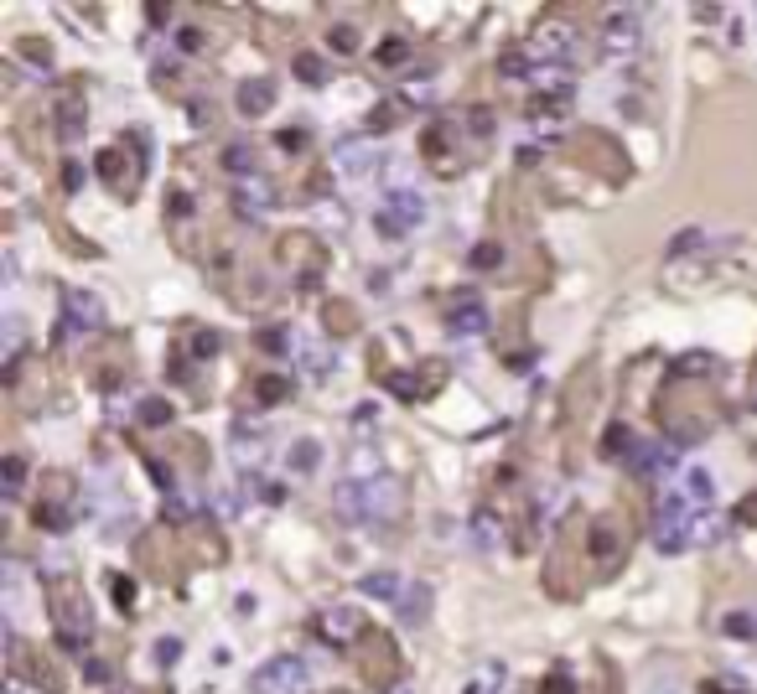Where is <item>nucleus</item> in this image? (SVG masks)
Listing matches in <instances>:
<instances>
[{
    "instance_id": "obj_1",
    "label": "nucleus",
    "mask_w": 757,
    "mask_h": 694,
    "mask_svg": "<svg viewBox=\"0 0 757 694\" xmlns=\"http://www.w3.org/2000/svg\"><path fill=\"white\" fill-rule=\"evenodd\" d=\"M333 508L342 513V518H374V524H384V518H395L405 508V492H400V482L395 477H363V482H342L337 487V498H333Z\"/></svg>"
},
{
    "instance_id": "obj_2",
    "label": "nucleus",
    "mask_w": 757,
    "mask_h": 694,
    "mask_svg": "<svg viewBox=\"0 0 757 694\" xmlns=\"http://www.w3.org/2000/svg\"><path fill=\"white\" fill-rule=\"evenodd\" d=\"M695 513L679 492H664L659 498V513H653V545L664 549V554H679V549H690L695 545Z\"/></svg>"
},
{
    "instance_id": "obj_3",
    "label": "nucleus",
    "mask_w": 757,
    "mask_h": 694,
    "mask_svg": "<svg viewBox=\"0 0 757 694\" xmlns=\"http://www.w3.org/2000/svg\"><path fill=\"white\" fill-rule=\"evenodd\" d=\"M421 223H425V197L415 187H389L384 203L374 208V229L384 239H405V233H415Z\"/></svg>"
},
{
    "instance_id": "obj_4",
    "label": "nucleus",
    "mask_w": 757,
    "mask_h": 694,
    "mask_svg": "<svg viewBox=\"0 0 757 694\" xmlns=\"http://www.w3.org/2000/svg\"><path fill=\"white\" fill-rule=\"evenodd\" d=\"M250 689L254 694H306L312 689V673H306V663L301 658H270L265 669H254V679H250Z\"/></svg>"
},
{
    "instance_id": "obj_5",
    "label": "nucleus",
    "mask_w": 757,
    "mask_h": 694,
    "mask_svg": "<svg viewBox=\"0 0 757 694\" xmlns=\"http://www.w3.org/2000/svg\"><path fill=\"white\" fill-rule=\"evenodd\" d=\"M63 311H68V332H99L105 327V301L94 291H68Z\"/></svg>"
},
{
    "instance_id": "obj_6",
    "label": "nucleus",
    "mask_w": 757,
    "mask_h": 694,
    "mask_svg": "<svg viewBox=\"0 0 757 694\" xmlns=\"http://www.w3.org/2000/svg\"><path fill=\"white\" fill-rule=\"evenodd\" d=\"M638 37H643V32H638V16L623 11V16H612V22L602 26V52H607V58H623V52L638 47Z\"/></svg>"
},
{
    "instance_id": "obj_7",
    "label": "nucleus",
    "mask_w": 757,
    "mask_h": 694,
    "mask_svg": "<svg viewBox=\"0 0 757 694\" xmlns=\"http://www.w3.org/2000/svg\"><path fill=\"white\" fill-rule=\"evenodd\" d=\"M395 617H400L405 627H425V617H431V586L425 581H410L400 590V601H395Z\"/></svg>"
},
{
    "instance_id": "obj_8",
    "label": "nucleus",
    "mask_w": 757,
    "mask_h": 694,
    "mask_svg": "<svg viewBox=\"0 0 757 694\" xmlns=\"http://www.w3.org/2000/svg\"><path fill=\"white\" fill-rule=\"evenodd\" d=\"M270 109H275L270 78H244V84H239V114H244V120H260V114H270Z\"/></svg>"
},
{
    "instance_id": "obj_9",
    "label": "nucleus",
    "mask_w": 757,
    "mask_h": 694,
    "mask_svg": "<svg viewBox=\"0 0 757 694\" xmlns=\"http://www.w3.org/2000/svg\"><path fill=\"white\" fill-rule=\"evenodd\" d=\"M316 632H322L327 643H353L358 637V607H327L316 617Z\"/></svg>"
},
{
    "instance_id": "obj_10",
    "label": "nucleus",
    "mask_w": 757,
    "mask_h": 694,
    "mask_svg": "<svg viewBox=\"0 0 757 694\" xmlns=\"http://www.w3.org/2000/svg\"><path fill=\"white\" fill-rule=\"evenodd\" d=\"M446 332H451V337H478V332H488V306H483V301H457V306H451V316H446Z\"/></svg>"
},
{
    "instance_id": "obj_11",
    "label": "nucleus",
    "mask_w": 757,
    "mask_h": 694,
    "mask_svg": "<svg viewBox=\"0 0 757 694\" xmlns=\"http://www.w3.org/2000/svg\"><path fill=\"white\" fill-rule=\"evenodd\" d=\"M674 492H679V498H685V503L700 513V508H711V498H716V477L706 472V466H690V472L679 477V487H674Z\"/></svg>"
},
{
    "instance_id": "obj_12",
    "label": "nucleus",
    "mask_w": 757,
    "mask_h": 694,
    "mask_svg": "<svg viewBox=\"0 0 757 694\" xmlns=\"http://www.w3.org/2000/svg\"><path fill=\"white\" fill-rule=\"evenodd\" d=\"M233 203H239V212H244V218H260V212L275 208V187H270V182H260V176H250V182H239Z\"/></svg>"
},
{
    "instance_id": "obj_13",
    "label": "nucleus",
    "mask_w": 757,
    "mask_h": 694,
    "mask_svg": "<svg viewBox=\"0 0 757 694\" xmlns=\"http://www.w3.org/2000/svg\"><path fill=\"white\" fill-rule=\"evenodd\" d=\"M633 472H643V477H653V472H659V477H664V472H670L674 466V451L664 441H653V446H638V451H633Z\"/></svg>"
},
{
    "instance_id": "obj_14",
    "label": "nucleus",
    "mask_w": 757,
    "mask_h": 694,
    "mask_svg": "<svg viewBox=\"0 0 757 694\" xmlns=\"http://www.w3.org/2000/svg\"><path fill=\"white\" fill-rule=\"evenodd\" d=\"M711 249H726V239H711L706 229H685L670 244V259H679V254H711Z\"/></svg>"
},
{
    "instance_id": "obj_15",
    "label": "nucleus",
    "mask_w": 757,
    "mask_h": 694,
    "mask_svg": "<svg viewBox=\"0 0 757 694\" xmlns=\"http://www.w3.org/2000/svg\"><path fill=\"white\" fill-rule=\"evenodd\" d=\"M358 590H363V596H374V601H400L405 581H400V575H389V570H374V575H363V581H358Z\"/></svg>"
},
{
    "instance_id": "obj_16",
    "label": "nucleus",
    "mask_w": 757,
    "mask_h": 694,
    "mask_svg": "<svg viewBox=\"0 0 757 694\" xmlns=\"http://www.w3.org/2000/svg\"><path fill=\"white\" fill-rule=\"evenodd\" d=\"M570 47V26H561V22H545L540 32H534V52L540 58H561Z\"/></svg>"
},
{
    "instance_id": "obj_17",
    "label": "nucleus",
    "mask_w": 757,
    "mask_h": 694,
    "mask_svg": "<svg viewBox=\"0 0 757 694\" xmlns=\"http://www.w3.org/2000/svg\"><path fill=\"white\" fill-rule=\"evenodd\" d=\"M316 462H322V446H316V441H296L291 456H286V466H291L296 477H312Z\"/></svg>"
},
{
    "instance_id": "obj_18",
    "label": "nucleus",
    "mask_w": 757,
    "mask_h": 694,
    "mask_svg": "<svg viewBox=\"0 0 757 694\" xmlns=\"http://www.w3.org/2000/svg\"><path fill=\"white\" fill-rule=\"evenodd\" d=\"M296 78H301L306 88H322L333 73H327V63H322L316 52H296Z\"/></svg>"
},
{
    "instance_id": "obj_19",
    "label": "nucleus",
    "mask_w": 757,
    "mask_h": 694,
    "mask_svg": "<svg viewBox=\"0 0 757 694\" xmlns=\"http://www.w3.org/2000/svg\"><path fill=\"white\" fill-rule=\"evenodd\" d=\"M602 451H607L612 462H633L638 441H633V430H628V425H612V430H607V446H602Z\"/></svg>"
},
{
    "instance_id": "obj_20",
    "label": "nucleus",
    "mask_w": 757,
    "mask_h": 694,
    "mask_svg": "<svg viewBox=\"0 0 757 694\" xmlns=\"http://www.w3.org/2000/svg\"><path fill=\"white\" fill-rule=\"evenodd\" d=\"M498 539H504V534H498V518H493V513H478V518H472V545L483 549V554H493Z\"/></svg>"
},
{
    "instance_id": "obj_21",
    "label": "nucleus",
    "mask_w": 757,
    "mask_h": 694,
    "mask_svg": "<svg viewBox=\"0 0 757 694\" xmlns=\"http://www.w3.org/2000/svg\"><path fill=\"white\" fill-rule=\"evenodd\" d=\"M327 47H333V52H358L363 37H358L353 22H337V26H327Z\"/></svg>"
},
{
    "instance_id": "obj_22",
    "label": "nucleus",
    "mask_w": 757,
    "mask_h": 694,
    "mask_svg": "<svg viewBox=\"0 0 757 694\" xmlns=\"http://www.w3.org/2000/svg\"><path fill=\"white\" fill-rule=\"evenodd\" d=\"M223 167H229L233 176H244V182H250L254 167H260V161H254V146H229V150H223Z\"/></svg>"
},
{
    "instance_id": "obj_23",
    "label": "nucleus",
    "mask_w": 757,
    "mask_h": 694,
    "mask_svg": "<svg viewBox=\"0 0 757 694\" xmlns=\"http://www.w3.org/2000/svg\"><path fill=\"white\" fill-rule=\"evenodd\" d=\"M254 394H260V404H280L286 394H291V379H280V374H265V379L254 383Z\"/></svg>"
},
{
    "instance_id": "obj_24",
    "label": "nucleus",
    "mask_w": 757,
    "mask_h": 694,
    "mask_svg": "<svg viewBox=\"0 0 757 694\" xmlns=\"http://www.w3.org/2000/svg\"><path fill=\"white\" fill-rule=\"evenodd\" d=\"M0 477H5V498H16L26 487V462L22 456H5V462H0Z\"/></svg>"
},
{
    "instance_id": "obj_25",
    "label": "nucleus",
    "mask_w": 757,
    "mask_h": 694,
    "mask_svg": "<svg viewBox=\"0 0 757 694\" xmlns=\"http://www.w3.org/2000/svg\"><path fill=\"white\" fill-rule=\"evenodd\" d=\"M721 627H726V637H747V643H757V617L752 611H732Z\"/></svg>"
},
{
    "instance_id": "obj_26",
    "label": "nucleus",
    "mask_w": 757,
    "mask_h": 694,
    "mask_svg": "<svg viewBox=\"0 0 757 694\" xmlns=\"http://www.w3.org/2000/svg\"><path fill=\"white\" fill-rule=\"evenodd\" d=\"M218 353H223V337H218V332H197V337H192V358H197V363L218 358Z\"/></svg>"
},
{
    "instance_id": "obj_27",
    "label": "nucleus",
    "mask_w": 757,
    "mask_h": 694,
    "mask_svg": "<svg viewBox=\"0 0 757 694\" xmlns=\"http://www.w3.org/2000/svg\"><path fill=\"white\" fill-rule=\"evenodd\" d=\"M58 135H63V146H73V140L84 135V109L78 104H63V130H58Z\"/></svg>"
},
{
    "instance_id": "obj_28",
    "label": "nucleus",
    "mask_w": 757,
    "mask_h": 694,
    "mask_svg": "<svg viewBox=\"0 0 757 694\" xmlns=\"http://www.w3.org/2000/svg\"><path fill=\"white\" fill-rule=\"evenodd\" d=\"M504 265V244H478L472 249V270H498Z\"/></svg>"
},
{
    "instance_id": "obj_29",
    "label": "nucleus",
    "mask_w": 757,
    "mask_h": 694,
    "mask_svg": "<svg viewBox=\"0 0 757 694\" xmlns=\"http://www.w3.org/2000/svg\"><path fill=\"white\" fill-rule=\"evenodd\" d=\"M674 374H716V358L711 353H685V358L674 363Z\"/></svg>"
},
{
    "instance_id": "obj_30",
    "label": "nucleus",
    "mask_w": 757,
    "mask_h": 694,
    "mask_svg": "<svg viewBox=\"0 0 757 694\" xmlns=\"http://www.w3.org/2000/svg\"><path fill=\"white\" fill-rule=\"evenodd\" d=\"M177 47H182V52H203V47H208V32H197V26H177Z\"/></svg>"
},
{
    "instance_id": "obj_31",
    "label": "nucleus",
    "mask_w": 757,
    "mask_h": 694,
    "mask_svg": "<svg viewBox=\"0 0 757 694\" xmlns=\"http://www.w3.org/2000/svg\"><path fill=\"white\" fill-rule=\"evenodd\" d=\"M384 383H389V394H400V400H421V383L410 379V374H389Z\"/></svg>"
},
{
    "instance_id": "obj_32",
    "label": "nucleus",
    "mask_w": 757,
    "mask_h": 694,
    "mask_svg": "<svg viewBox=\"0 0 757 694\" xmlns=\"http://www.w3.org/2000/svg\"><path fill=\"white\" fill-rule=\"evenodd\" d=\"M141 420H146V425H167L171 420V404L167 400H146V404H141Z\"/></svg>"
},
{
    "instance_id": "obj_33",
    "label": "nucleus",
    "mask_w": 757,
    "mask_h": 694,
    "mask_svg": "<svg viewBox=\"0 0 757 694\" xmlns=\"http://www.w3.org/2000/svg\"><path fill=\"white\" fill-rule=\"evenodd\" d=\"M37 524H42V528H68V508H58V503L37 508Z\"/></svg>"
},
{
    "instance_id": "obj_34",
    "label": "nucleus",
    "mask_w": 757,
    "mask_h": 694,
    "mask_svg": "<svg viewBox=\"0 0 757 694\" xmlns=\"http://www.w3.org/2000/svg\"><path fill=\"white\" fill-rule=\"evenodd\" d=\"M177 658H182V643H177V637H161V643H156V663H161V669H171Z\"/></svg>"
},
{
    "instance_id": "obj_35",
    "label": "nucleus",
    "mask_w": 757,
    "mask_h": 694,
    "mask_svg": "<svg viewBox=\"0 0 757 694\" xmlns=\"http://www.w3.org/2000/svg\"><path fill=\"white\" fill-rule=\"evenodd\" d=\"M498 73H504V78H524V73H529V58L508 52V58H498Z\"/></svg>"
},
{
    "instance_id": "obj_36",
    "label": "nucleus",
    "mask_w": 757,
    "mask_h": 694,
    "mask_svg": "<svg viewBox=\"0 0 757 694\" xmlns=\"http://www.w3.org/2000/svg\"><path fill=\"white\" fill-rule=\"evenodd\" d=\"M405 58H410V47H405V42H384V47H378V63H384V68L405 63Z\"/></svg>"
},
{
    "instance_id": "obj_37",
    "label": "nucleus",
    "mask_w": 757,
    "mask_h": 694,
    "mask_svg": "<svg viewBox=\"0 0 757 694\" xmlns=\"http://www.w3.org/2000/svg\"><path fill=\"white\" fill-rule=\"evenodd\" d=\"M327 368H333V363H327V353H322V347H306V374L327 379Z\"/></svg>"
},
{
    "instance_id": "obj_38",
    "label": "nucleus",
    "mask_w": 757,
    "mask_h": 694,
    "mask_svg": "<svg viewBox=\"0 0 757 694\" xmlns=\"http://www.w3.org/2000/svg\"><path fill=\"white\" fill-rule=\"evenodd\" d=\"M275 146H280V150H296V146H306V135H301V130H280V135H275Z\"/></svg>"
},
{
    "instance_id": "obj_39",
    "label": "nucleus",
    "mask_w": 757,
    "mask_h": 694,
    "mask_svg": "<svg viewBox=\"0 0 757 694\" xmlns=\"http://www.w3.org/2000/svg\"><path fill=\"white\" fill-rule=\"evenodd\" d=\"M114 601H120V607H130V601H135V581H125V575H120V581H114Z\"/></svg>"
},
{
    "instance_id": "obj_40",
    "label": "nucleus",
    "mask_w": 757,
    "mask_h": 694,
    "mask_svg": "<svg viewBox=\"0 0 757 694\" xmlns=\"http://www.w3.org/2000/svg\"><path fill=\"white\" fill-rule=\"evenodd\" d=\"M84 673H88V679H94V684H105V679H109V669H105V663H99V658H88V663H84Z\"/></svg>"
},
{
    "instance_id": "obj_41",
    "label": "nucleus",
    "mask_w": 757,
    "mask_h": 694,
    "mask_svg": "<svg viewBox=\"0 0 757 694\" xmlns=\"http://www.w3.org/2000/svg\"><path fill=\"white\" fill-rule=\"evenodd\" d=\"M63 176H68V187H73V192L84 187V167H78V161H68V171H63Z\"/></svg>"
},
{
    "instance_id": "obj_42",
    "label": "nucleus",
    "mask_w": 757,
    "mask_h": 694,
    "mask_svg": "<svg viewBox=\"0 0 757 694\" xmlns=\"http://www.w3.org/2000/svg\"><path fill=\"white\" fill-rule=\"evenodd\" d=\"M472 130H478V135H488V130H493V114H488V109H478V114H472Z\"/></svg>"
},
{
    "instance_id": "obj_43",
    "label": "nucleus",
    "mask_w": 757,
    "mask_h": 694,
    "mask_svg": "<svg viewBox=\"0 0 757 694\" xmlns=\"http://www.w3.org/2000/svg\"><path fill=\"white\" fill-rule=\"evenodd\" d=\"M736 518H742V524H757V492L742 503V513H736Z\"/></svg>"
},
{
    "instance_id": "obj_44",
    "label": "nucleus",
    "mask_w": 757,
    "mask_h": 694,
    "mask_svg": "<svg viewBox=\"0 0 757 694\" xmlns=\"http://www.w3.org/2000/svg\"><path fill=\"white\" fill-rule=\"evenodd\" d=\"M550 694H576V689H570V679H566V673H555V679H550Z\"/></svg>"
},
{
    "instance_id": "obj_45",
    "label": "nucleus",
    "mask_w": 757,
    "mask_h": 694,
    "mask_svg": "<svg viewBox=\"0 0 757 694\" xmlns=\"http://www.w3.org/2000/svg\"><path fill=\"white\" fill-rule=\"evenodd\" d=\"M389 694H415V689H410V684H395V689H389Z\"/></svg>"
}]
</instances>
